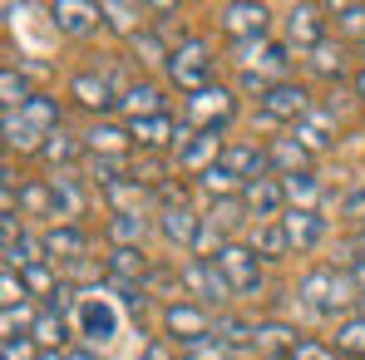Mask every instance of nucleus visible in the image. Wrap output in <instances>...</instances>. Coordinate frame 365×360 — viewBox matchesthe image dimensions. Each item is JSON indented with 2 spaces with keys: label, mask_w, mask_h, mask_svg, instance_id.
<instances>
[{
  "label": "nucleus",
  "mask_w": 365,
  "mask_h": 360,
  "mask_svg": "<svg viewBox=\"0 0 365 360\" xmlns=\"http://www.w3.org/2000/svg\"><path fill=\"white\" fill-rule=\"evenodd\" d=\"M128 178L138 182V187H148V192H158L168 178V153H133L128 158Z\"/></svg>",
  "instance_id": "nucleus-34"
},
{
  "label": "nucleus",
  "mask_w": 365,
  "mask_h": 360,
  "mask_svg": "<svg viewBox=\"0 0 365 360\" xmlns=\"http://www.w3.org/2000/svg\"><path fill=\"white\" fill-rule=\"evenodd\" d=\"M119 109L128 114V119H153V114H168L163 89H158V84H148V79H138V84H128V89H123Z\"/></svg>",
  "instance_id": "nucleus-26"
},
{
  "label": "nucleus",
  "mask_w": 365,
  "mask_h": 360,
  "mask_svg": "<svg viewBox=\"0 0 365 360\" xmlns=\"http://www.w3.org/2000/svg\"><path fill=\"white\" fill-rule=\"evenodd\" d=\"M297 301H302L311 316L331 321V316L351 311L361 301V292H356V282H351L346 267H311L302 282H297Z\"/></svg>",
  "instance_id": "nucleus-2"
},
{
  "label": "nucleus",
  "mask_w": 365,
  "mask_h": 360,
  "mask_svg": "<svg viewBox=\"0 0 365 360\" xmlns=\"http://www.w3.org/2000/svg\"><path fill=\"white\" fill-rule=\"evenodd\" d=\"M212 262L222 267V277H227L232 297H262V287H267V277H262V257H257L247 242H227Z\"/></svg>",
  "instance_id": "nucleus-7"
},
{
  "label": "nucleus",
  "mask_w": 365,
  "mask_h": 360,
  "mask_svg": "<svg viewBox=\"0 0 365 360\" xmlns=\"http://www.w3.org/2000/svg\"><path fill=\"white\" fill-rule=\"evenodd\" d=\"M197 187L207 192V202H222V197H242V187H247V182L237 178V173H227L222 163H212L207 173H197Z\"/></svg>",
  "instance_id": "nucleus-39"
},
{
  "label": "nucleus",
  "mask_w": 365,
  "mask_h": 360,
  "mask_svg": "<svg viewBox=\"0 0 365 360\" xmlns=\"http://www.w3.org/2000/svg\"><path fill=\"white\" fill-rule=\"evenodd\" d=\"M40 237H45V252H50L55 267H60V262L84 267V257H89V232H84V227H74V222H55V227L40 232Z\"/></svg>",
  "instance_id": "nucleus-18"
},
{
  "label": "nucleus",
  "mask_w": 365,
  "mask_h": 360,
  "mask_svg": "<svg viewBox=\"0 0 365 360\" xmlns=\"http://www.w3.org/2000/svg\"><path fill=\"white\" fill-rule=\"evenodd\" d=\"M267 360H292V356H267Z\"/></svg>",
  "instance_id": "nucleus-58"
},
{
  "label": "nucleus",
  "mask_w": 365,
  "mask_h": 360,
  "mask_svg": "<svg viewBox=\"0 0 365 360\" xmlns=\"http://www.w3.org/2000/svg\"><path fill=\"white\" fill-rule=\"evenodd\" d=\"M104 202H109V212H148L153 192L138 187L133 178H123V182H114V187H104Z\"/></svg>",
  "instance_id": "nucleus-37"
},
{
  "label": "nucleus",
  "mask_w": 365,
  "mask_h": 360,
  "mask_svg": "<svg viewBox=\"0 0 365 360\" xmlns=\"http://www.w3.org/2000/svg\"><path fill=\"white\" fill-rule=\"evenodd\" d=\"M292 138L302 143L311 158H316V153H331V148H336V114L316 104V109H311V114H306V119L292 128Z\"/></svg>",
  "instance_id": "nucleus-19"
},
{
  "label": "nucleus",
  "mask_w": 365,
  "mask_h": 360,
  "mask_svg": "<svg viewBox=\"0 0 365 360\" xmlns=\"http://www.w3.org/2000/svg\"><path fill=\"white\" fill-rule=\"evenodd\" d=\"M84 143H89V153H114V158H128V148H133L128 123H94L84 133Z\"/></svg>",
  "instance_id": "nucleus-33"
},
{
  "label": "nucleus",
  "mask_w": 365,
  "mask_h": 360,
  "mask_svg": "<svg viewBox=\"0 0 365 360\" xmlns=\"http://www.w3.org/2000/svg\"><path fill=\"white\" fill-rule=\"evenodd\" d=\"M202 217H207V222H212V227H217V232H222L227 242H232V232H237V227H247V222H252V212H247L242 197H222V202H207V212H202Z\"/></svg>",
  "instance_id": "nucleus-35"
},
{
  "label": "nucleus",
  "mask_w": 365,
  "mask_h": 360,
  "mask_svg": "<svg viewBox=\"0 0 365 360\" xmlns=\"http://www.w3.org/2000/svg\"><path fill=\"white\" fill-rule=\"evenodd\" d=\"M356 242H365V222H361V237H356Z\"/></svg>",
  "instance_id": "nucleus-59"
},
{
  "label": "nucleus",
  "mask_w": 365,
  "mask_h": 360,
  "mask_svg": "<svg viewBox=\"0 0 365 360\" xmlns=\"http://www.w3.org/2000/svg\"><path fill=\"white\" fill-rule=\"evenodd\" d=\"M346 272H351V282H356V292H361V301H365V242H356V247H351Z\"/></svg>",
  "instance_id": "nucleus-52"
},
{
  "label": "nucleus",
  "mask_w": 365,
  "mask_h": 360,
  "mask_svg": "<svg viewBox=\"0 0 365 360\" xmlns=\"http://www.w3.org/2000/svg\"><path fill=\"white\" fill-rule=\"evenodd\" d=\"M351 84H356V94H361V104H365V64L356 69V79H351Z\"/></svg>",
  "instance_id": "nucleus-55"
},
{
  "label": "nucleus",
  "mask_w": 365,
  "mask_h": 360,
  "mask_svg": "<svg viewBox=\"0 0 365 360\" xmlns=\"http://www.w3.org/2000/svg\"><path fill=\"white\" fill-rule=\"evenodd\" d=\"M306 69H311L316 79H331V84H341V79H346V45H341V40H326V45H316V50L306 55Z\"/></svg>",
  "instance_id": "nucleus-31"
},
{
  "label": "nucleus",
  "mask_w": 365,
  "mask_h": 360,
  "mask_svg": "<svg viewBox=\"0 0 365 360\" xmlns=\"http://www.w3.org/2000/svg\"><path fill=\"white\" fill-rule=\"evenodd\" d=\"M20 212H25V217H55V192H50V182H20Z\"/></svg>",
  "instance_id": "nucleus-44"
},
{
  "label": "nucleus",
  "mask_w": 365,
  "mask_h": 360,
  "mask_svg": "<svg viewBox=\"0 0 365 360\" xmlns=\"http://www.w3.org/2000/svg\"><path fill=\"white\" fill-rule=\"evenodd\" d=\"M182 119L192 123V128H217V133H222L227 123L237 119V89H227V84H207V89L187 94Z\"/></svg>",
  "instance_id": "nucleus-6"
},
{
  "label": "nucleus",
  "mask_w": 365,
  "mask_h": 360,
  "mask_svg": "<svg viewBox=\"0 0 365 360\" xmlns=\"http://www.w3.org/2000/svg\"><path fill=\"white\" fill-rule=\"evenodd\" d=\"M0 306H5V311L30 306V292H25V277H20V272H0Z\"/></svg>",
  "instance_id": "nucleus-48"
},
{
  "label": "nucleus",
  "mask_w": 365,
  "mask_h": 360,
  "mask_svg": "<svg viewBox=\"0 0 365 360\" xmlns=\"http://www.w3.org/2000/svg\"><path fill=\"white\" fill-rule=\"evenodd\" d=\"M5 119V148H45L55 133L64 128V109H60V99H50V94H35L25 109H5L0 114Z\"/></svg>",
  "instance_id": "nucleus-1"
},
{
  "label": "nucleus",
  "mask_w": 365,
  "mask_h": 360,
  "mask_svg": "<svg viewBox=\"0 0 365 360\" xmlns=\"http://www.w3.org/2000/svg\"><path fill=\"white\" fill-rule=\"evenodd\" d=\"M128 50H133V60L138 64H168V55H173V45L148 25V30H138L133 40H128Z\"/></svg>",
  "instance_id": "nucleus-40"
},
{
  "label": "nucleus",
  "mask_w": 365,
  "mask_h": 360,
  "mask_svg": "<svg viewBox=\"0 0 365 360\" xmlns=\"http://www.w3.org/2000/svg\"><path fill=\"white\" fill-rule=\"evenodd\" d=\"M247 247H252L262 262H282V257H292V237H287L282 222H257V227L247 232Z\"/></svg>",
  "instance_id": "nucleus-29"
},
{
  "label": "nucleus",
  "mask_w": 365,
  "mask_h": 360,
  "mask_svg": "<svg viewBox=\"0 0 365 360\" xmlns=\"http://www.w3.org/2000/svg\"><path fill=\"white\" fill-rule=\"evenodd\" d=\"M182 360H232V346L227 341H217V336H202V341H187L178 346Z\"/></svg>",
  "instance_id": "nucleus-47"
},
{
  "label": "nucleus",
  "mask_w": 365,
  "mask_h": 360,
  "mask_svg": "<svg viewBox=\"0 0 365 360\" xmlns=\"http://www.w3.org/2000/svg\"><path fill=\"white\" fill-rule=\"evenodd\" d=\"M341 217H351V222H365V187H351V192H346V202H341Z\"/></svg>",
  "instance_id": "nucleus-53"
},
{
  "label": "nucleus",
  "mask_w": 365,
  "mask_h": 360,
  "mask_svg": "<svg viewBox=\"0 0 365 360\" xmlns=\"http://www.w3.org/2000/svg\"><path fill=\"white\" fill-rule=\"evenodd\" d=\"M222 148H227V143H222V133H217V128H192L178 148H173V158H178L182 173H192V178H197V173H207L212 163H222Z\"/></svg>",
  "instance_id": "nucleus-13"
},
{
  "label": "nucleus",
  "mask_w": 365,
  "mask_h": 360,
  "mask_svg": "<svg viewBox=\"0 0 365 360\" xmlns=\"http://www.w3.org/2000/svg\"><path fill=\"white\" fill-rule=\"evenodd\" d=\"M331 20H336L341 40H361L365 45V5H331Z\"/></svg>",
  "instance_id": "nucleus-45"
},
{
  "label": "nucleus",
  "mask_w": 365,
  "mask_h": 360,
  "mask_svg": "<svg viewBox=\"0 0 365 360\" xmlns=\"http://www.w3.org/2000/svg\"><path fill=\"white\" fill-rule=\"evenodd\" d=\"M40 360H64V356L60 351H40Z\"/></svg>",
  "instance_id": "nucleus-57"
},
{
  "label": "nucleus",
  "mask_w": 365,
  "mask_h": 360,
  "mask_svg": "<svg viewBox=\"0 0 365 360\" xmlns=\"http://www.w3.org/2000/svg\"><path fill=\"white\" fill-rule=\"evenodd\" d=\"M178 277H182V297L197 301L202 311H207V306H227V301H232V287H227V277H222V267H217L212 257H187Z\"/></svg>",
  "instance_id": "nucleus-5"
},
{
  "label": "nucleus",
  "mask_w": 365,
  "mask_h": 360,
  "mask_svg": "<svg viewBox=\"0 0 365 360\" xmlns=\"http://www.w3.org/2000/svg\"><path fill=\"white\" fill-rule=\"evenodd\" d=\"M133 158V153H128ZM128 158H114V153H89L84 158V178L99 182V187H114V182L128 178Z\"/></svg>",
  "instance_id": "nucleus-38"
},
{
  "label": "nucleus",
  "mask_w": 365,
  "mask_h": 360,
  "mask_svg": "<svg viewBox=\"0 0 365 360\" xmlns=\"http://www.w3.org/2000/svg\"><path fill=\"white\" fill-rule=\"evenodd\" d=\"M292 55H297V50H292L287 40H272V35H267V40H252V45H237V64H242V69H257V74H267L272 84L287 79Z\"/></svg>",
  "instance_id": "nucleus-9"
},
{
  "label": "nucleus",
  "mask_w": 365,
  "mask_h": 360,
  "mask_svg": "<svg viewBox=\"0 0 365 360\" xmlns=\"http://www.w3.org/2000/svg\"><path fill=\"white\" fill-rule=\"evenodd\" d=\"M361 55H365V45H361Z\"/></svg>",
  "instance_id": "nucleus-60"
},
{
  "label": "nucleus",
  "mask_w": 365,
  "mask_h": 360,
  "mask_svg": "<svg viewBox=\"0 0 365 360\" xmlns=\"http://www.w3.org/2000/svg\"><path fill=\"white\" fill-rule=\"evenodd\" d=\"M153 222L168 247H197V237H202V212H192V207H163Z\"/></svg>",
  "instance_id": "nucleus-21"
},
{
  "label": "nucleus",
  "mask_w": 365,
  "mask_h": 360,
  "mask_svg": "<svg viewBox=\"0 0 365 360\" xmlns=\"http://www.w3.org/2000/svg\"><path fill=\"white\" fill-rule=\"evenodd\" d=\"M138 360H173V351H168L163 341H148V346H143V356H138Z\"/></svg>",
  "instance_id": "nucleus-54"
},
{
  "label": "nucleus",
  "mask_w": 365,
  "mask_h": 360,
  "mask_svg": "<svg viewBox=\"0 0 365 360\" xmlns=\"http://www.w3.org/2000/svg\"><path fill=\"white\" fill-rule=\"evenodd\" d=\"M336 356L341 360H365V316H346L336 326Z\"/></svg>",
  "instance_id": "nucleus-41"
},
{
  "label": "nucleus",
  "mask_w": 365,
  "mask_h": 360,
  "mask_svg": "<svg viewBox=\"0 0 365 360\" xmlns=\"http://www.w3.org/2000/svg\"><path fill=\"white\" fill-rule=\"evenodd\" d=\"M292 360H341V356H336L331 346H321L316 336H302V341H297V351H292Z\"/></svg>",
  "instance_id": "nucleus-50"
},
{
  "label": "nucleus",
  "mask_w": 365,
  "mask_h": 360,
  "mask_svg": "<svg viewBox=\"0 0 365 360\" xmlns=\"http://www.w3.org/2000/svg\"><path fill=\"white\" fill-rule=\"evenodd\" d=\"M153 202H158V212H163V207H187V187H182V182H163V187L153 192Z\"/></svg>",
  "instance_id": "nucleus-51"
},
{
  "label": "nucleus",
  "mask_w": 365,
  "mask_h": 360,
  "mask_svg": "<svg viewBox=\"0 0 365 360\" xmlns=\"http://www.w3.org/2000/svg\"><path fill=\"white\" fill-rule=\"evenodd\" d=\"M143 15H148L143 5H123V0H104V5H99V20H104L109 30L128 35V40H133L138 30H148V25H143Z\"/></svg>",
  "instance_id": "nucleus-36"
},
{
  "label": "nucleus",
  "mask_w": 365,
  "mask_h": 360,
  "mask_svg": "<svg viewBox=\"0 0 365 360\" xmlns=\"http://www.w3.org/2000/svg\"><path fill=\"white\" fill-rule=\"evenodd\" d=\"M257 331H262V326H252V321H242V316H217V326H212V336H217V341H227L232 351L257 346Z\"/></svg>",
  "instance_id": "nucleus-43"
},
{
  "label": "nucleus",
  "mask_w": 365,
  "mask_h": 360,
  "mask_svg": "<svg viewBox=\"0 0 365 360\" xmlns=\"http://www.w3.org/2000/svg\"><path fill=\"white\" fill-rule=\"evenodd\" d=\"M50 25L69 35V40H79V35H89L94 25H99V5H84V0H55L50 5Z\"/></svg>",
  "instance_id": "nucleus-24"
},
{
  "label": "nucleus",
  "mask_w": 365,
  "mask_h": 360,
  "mask_svg": "<svg viewBox=\"0 0 365 360\" xmlns=\"http://www.w3.org/2000/svg\"><path fill=\"white\" fill-rule=\"evenodd\" d=\"M128 138H133V153H173L182 143V123H173V114L128 119Z\"/></svg>",
  "instance_id": "nucleus-14"
},
{
  "label": "nucleus",
  "mask_w": 365,
  "mask_h": 360,
  "mask_svg": "<svg viewBox=\"0 0 365 360\" xmlns=\"http://www.w3.org/2000/svg\"><path fill=\"white\" fill-rule=\"evenodd\" d=\"M69 331L84 336L89 346H109V341L119 336V311H114V301L104 297L99 287L79 292V306H74V316H69Z\"/></svg>",
  "instance_id": "nucleus-4"
},
{
  "label": "nucleus",
  "mask_w": 365,
  "mask_h": 360,
  "mask_svg": "<svg viewBox=\"0 0 365 360\" xmlns=\"http://www.w3.org/2000/svg\"><path fill=\"white\" fill-rule=\"evenodd\" d=\"M69 99L79 104V109H89V114H109V109H119V89H114V79L109 74H99V69H84V74H74L69 79Z\"/></svg>",
  "instance_id": "nucleus-15"
},
{
  "label": "nucleus",
  "mask_w": 365,
  "mask_h": 360,
  "mask_svg": "<svg viewBox=\"0 0 365 360\" xmlns=\"http://www.w3.org/2000/svg\"><path fill=\"white\" fill-rule=\"evenodd\" d=\"M20 277H25V292H30V297H45V301H50V297L64 287L60 277H55V262H40V267L20 272Z\"/></svg>",
  "instance_id": "nucleus-46"
},
{
  "label": "nucleus",
  "mask_w": 365,
  "mask_h": 360,
  "mask_svg": "<svg viewBox=\"0 0 365 360\" xmlns=\"http://www.w3.org/2000/svg\"><path fill=\"white\" fill-rule=\"evenodd\" d=\"M326 15L331 10H321V5H292L287 15H282V40L292 45V50H316V45H326Z\"/></svg>",
  "instance_id": "nucleus-10"
},
{
  "label": "nucleus",
  "mask_w": 365,
  "mask_h": 360,
  "mask_svg": "<svg viewBox=\"0 0 365 360\" xmlns=\"http://www.w3.org/2000/svg\"><path fill=\"white\" fill-rule=\"evenodd\" d=\"M50 192H55V222L84 227V212H89V178L74 173V168L50 173Z\"/></svg>",
  "instance_id": "nucleus-11"
},
{
  "label": "nucleus",
  "mask_w": 365,
  "mask_h": 360,
  "mask_svg": "<svg viewBox=\"0 0 365 360\" xmlns=\"http://www.w3.org/2000/svg\"><path fill=\"white\" fill-rule=\"evenodd\" d=\"M282 187H287V207H311V212H321V202H326V182L316 178L311 168L282 178Z\"/></svg>",
  "instance_id": "nucleus-30"
},
{
  "label": "nucleus",
  "mask_w": 365,
  "mask_h": 360,
  "mask_svg": "<svg viewBox=\"0 0 365 360\" xmlns=\"http://www.w3.org/2000/svg\"><path fill=\"white\" fill-rule=\"evenodd\" d=\"M222 168H227V173H237L242 182H252V178H272L267 148H257V143H242V138H232V143L222 148Z\"/></svg>",
  "instance_id": "nucleus-23"
},
{
  "label": "nucleus",
  "mask_w": 365,
  "mask_h": 360,
  "mask_svg": "<svg viewBox=\"0 0 365 360\" xmlns=\"http://www.w3.org/2000/svg\"><path fill=\"white\" fill-rule=\"evenodd\" d=\"M0 356H5V360H40V346H35L30 336H5Z\"/></svg>",
  "instance_id": "nucleus-49"
},
{
  "label": "nucleus",
  "mask_w": 365,
  "mask_h": 360,
  "mask_svg": "<svg viewBox=\"0 0 365 360\" xmlns=\"http://www.w3.org/2000/svg\"><path fill=\"white\" fill-rule=\"evenodd\" d=\"M40 158H45V163H50L55 173H64V168H74L79 158H89V143H84L79 133H69V128H60V133H55V138H50V143L40 148Z\"/></svg>",
  "instance_id": "nucleus-28"
},
{
  "label": "nucleus",
  "mask_w": 365,
  "mask_h": 360,
  "mask_svg": "<svg viewBox=\"0 0 365 360\" xmlns=\"http://www.w3.org/2000/svg\"><path fill=\"white\" fill-rule=\"evenodd\" d=\"M217 30L237 45H252V40H267L272 30V10L267 5H222L217 10Z\"/></svg>",
  "instance_id": "nucleus-12"
},
{
  "label": "nucleus",
  "mask_w": 365,
  "mask_h": 360,
  "mask_svg": "<svg viewBox=\"0 0 365 360\" xmlns=\"http://www.w3.org/2000/svg\"><path fill=\"white\" fill-rule=\"evenodd\" d=\"M30 99H35L30 79H25L15 64H5V69H0V109H25Z\"/></svg>",
  "instance_id": "nucleus-42"
},
{
  "label": "nucleus",
  "mask_w": 365,
  "mask_h": 360,
  "mask_svg": "<svg viewBox=\"0 0 365 360\" xmlns=\"http://www.w3.org/2000/svg\"><path fill=\"white\" fill-rule=\"evenodd\" d=\"M257 109H262V119H267V123H292V128H297V123H302L316 104H311L306 84L282 79V84H272V89L262 94V104H257Z\"/></svg>",
  "instance_id": "nucleus-8"
},
{
  "label": "nucleus",
  "mask_w": 365,
  "mask_h": 360,
  "mask_svg": "<svg viewBox=\"0 0 365 360\" xmlns=\"http://www.w3.org/2000/svg\"><path fill=\"white\" fill-rule=\"evenodd\" d=\"M153 227H158V222H153L148 212H109L104 237L114 242V247H143V237H148Z\"/></svg>",
  "instance_id": "nucleus-25"
},
{
  "label": "nucleus",
  "mask_w": 365,
  "mask_h": 360,
  "mask_svg": "<svg viewBox=\"0 0 365 360\" xmlns=\"http://www.w3.org/2000/svg\"><path fill=\"white\" fill-rule=\"evenodd\" d=\"M64 360H99L94 351H64Z\"/></svg>",
  "instance_id": "nucleus-56"
},
{
  "label": "nucleus",
  "mask_w": 365,
  "mask_h": 360,
  "mask_svg": "<svg viewBox=\"0 0 365 360\" xmlns=\"http://www.w3.org/2000/svg\"><path fill=\"white\" fill-rule=\"evenodd\" d=\"M153 272H158V267L148 262L143 247H114L109 262H104V277H114V282H133V287H148Z\"/></svg>",
  "instance_id": "nucleus-20"
},
{
  "label": "nucleus",
  "mask_w": 365,
  "mask_h": 360,
  "mask_svg": "<svg viewBox=\"0 0 365 360\" xmlns=\"http://www.w3.org/2000/svg\"><path fill=\"white\" fill-rule=\"evenodd\" d=\"M168 84L182 89V94H197V89H207L212 84V45L202 40V35H187L182 45H173V55H168Z\"/></svg>",
  "instance_id": "nucleus-3"
},
{
  "label": "nucleus",
  "mask_w": 365,
  "mask_h": 360,
  "mask_svg": "<svg viewBox=\"0 0 365 360\" xmlns=\"http://www.w3.org/2000/svg\"><path fill=\"white\" fill-rule=\"evenodd\" d=\"M25 336H30L40 351H60V346L69 341V336H74V331H69V321H64V316H55V311L45 306V311H35V326H30Z\"/></svg>",
  "instance_id": "nucleus-32"
},
{
  "label": "nucleus",
  "mask_w": 365,
  "mask_h": 360,
  "mask_svg": "<svg viewBox=\"0 0 365 360\" xmlns=\"http://www.w3.org/2000/svg\"><path fill=\"white\" fill-rule=\"evenodd\" d=\"M282 227H287V237H292V252H316V247L326 242V217L311 212V207H287Z\"/></svg>",
  "instance_id": "nucleus-22"
},
{
  "label": "nucleus",
  "mask_w": 365,
  "mask_h": 360,
  "mask_svg": "<svg viewBox=\"0 0 365 360\" xmlns=\"http://www.w3.org/2000/svg\"><path fill=\"white\" fill-rule=\"evenodd\" d=\"M267 163H272L277 178H292V173H306V168H311V153L287 133V138H272V143H267Z\"/></svg>",
  "instance_id": "nucleus-27"
},
{
  "label": "nucleus",
  "mask_w": 365,
  "mask_h": 360,
  "mask_svg": "<svg viewBox=\"0 0 365 360\" xmlns=\"http://www.w3.org/2000/svg\"><path fill=\"white\" fill-rule=\"evenodd\" d=\"M163 331L173 336V346H187V341H202L212 336V321L197 301H168L163 306Z\"/></svg>",
  "instance_id": "nucleus-17"
},
{
  "label": "nucleus",
  "mask_w": 365,
  "mask_h": 360,
  "mask_svg": "<svg viewBox=\"0 0 365 360\" xmlns=\"http://www.w3.org/2000/svg\"><path fill=\"white\" fill-rule=\"evenodd\" d=\"M242 202L252 212V222H282L287 217V187H282L277 173L272 178H252L242 187Z\"/></svg>",
  "instance_id": "nucleus-16"
}]
</instances>
